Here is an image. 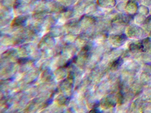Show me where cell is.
Wrapping results in <instances>:
<instances>
[{
  "label": "cell",
  "instance_id": "cell-1",
  "mask_svg": "<svg viewBox=\"0 0 151 113\" xmlns=\"http://www.w3.org/2000/svg\"><path fill=\"white\" fill-rule=\"evenodd\" d=\"M99 3L107 6H112L116 3L115 0H98Z\"/></svg>",
  "mask_w": 151,
  "mask_h": 113
},
{
  "label": "cell",
  "instance_id": "cell-2",
  "mask_svg": "<svg viewBox=\"0 0 151 113\" xmlns=\"http://www.w3.org/2000/svg\"><path fill=\"white\" fill-rule=\"evenodd\" d=\"M23 22V19L22 18V19H17L16 20H15V23L17 24H22V23Z\"/></svg>",
  "mask_w": 151,
  "mask_h": 113
}]
</instances>
